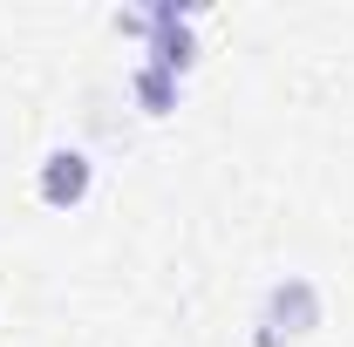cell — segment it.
<instances>
[{
	"instance_id": "7a4b0ae2",
	"label": "cell",
	"mask_w": 354,
	"mask_h": 347,
	"mask_svg": "<svg viewBox=\"0 0 354 347\" xmlns=\"http://www.w3.org/2000/svg\"><path fill=\"white\" fill-rule=\"evenodd\" d=\"M130 88H136V102H143L150 116H164V109H177V75H164V68H150V62H143V68L130 75Z\"/></svg>"
},
{
	"instance_id": "6da1fadb",
	"label": "cell",
	"mask_w": 354,
	"mask_h": 347,
	"mask_svg": "<svg viewBox=\"0 0 354 347\" xmlns=\"http://www.w3.org/2000/svg\"><path fill=\"white\" fill-rule=\"evenodd\" d=\"M82 198H88V157L82 150H55L41 164V205L68 212V205H82Z\"/></svg>"
}]
</instances>
